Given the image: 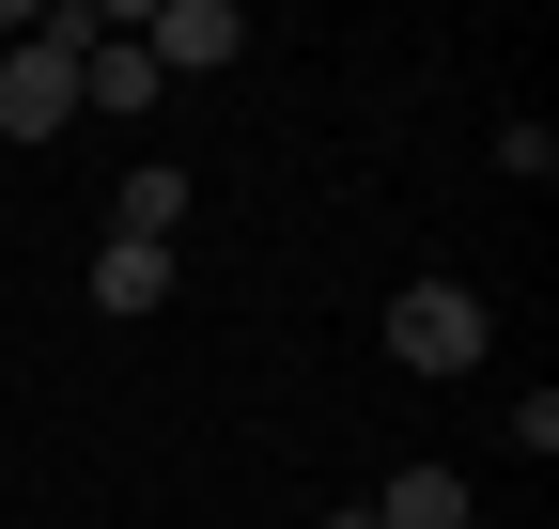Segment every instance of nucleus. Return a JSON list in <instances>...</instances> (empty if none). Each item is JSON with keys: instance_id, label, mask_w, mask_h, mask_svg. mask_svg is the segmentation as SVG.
<instances>
[{"instance_id": "nucleus-8", "label": "nucleus", "mask_w": 559, "mask_h": 529, "mask_svg": "<svg viewBox=\"0 0 559 529\" xmlns=\"http://www.w3.org/2000/svg\"><path fill=\"white\" fill-rule=\"evenodd\" d=\"M326 529H373V498H342V514H326Z\"/></svg>"}, {"instance_id": "nucleus-5", "label": "nucleus", "mask_w": 559, "mask_h": 529, "mask_svg": "<svg viewBox=\"0 0 559 529\" xmlns=\"http://www.w3.org/2000/svg\"><path fill=\"white\" fill-rule=\"evenodd\" d=\"M373 529H466V468H404L373 498Z\"/></svg>"}, {"instance_id": "nucleus-6", "label": "nucleus", "mask_w": 559, "mask_h": 529, "mask_svg": "<svg viewBox=\"0 0 559 529\" xmlns=\"http://www.w3.org/2000/svg\"><path fill=\"white\" fill-rule=\"evenodd\" d=\"M156 296H171V249H124V234H109V249H94V311H156Z\"/></svg>"}, {"instance_id": "nucleus-3", "label": "nucleus", "mask_w": 559, "mask_h": 529, "mask_svg": "<svg viewBox=\"0 0 559 529\" xmlns=\"http://www.w3.org/2000/svg\"><path fill=\"white\" fill-rule=\"evenodd\" d=\"M124 32H140V62H156V79H218V62L249 47L234 0H156V16H124Z\"/></svg>"}, {"instance_id": "nucleus-1", "label": "nucleus", "mask_w": 559, "mask_h": 529, "mask_svg": "<svg viewBox=\"0 0 559 529\" xmlns=\"http://www.w3.org/2000/svg\"><path fill=\"white\" fill-rule=\"evenodd\" d=\"M481 343H498V311H481L466 281H404L389 296V358L404 374H481Z\"/></svg>"}, {"instance_id": "nucleus-7", "label": "nucleus", "mask_w": 559, "mask_h": 529, "mask_svg": "<svg viewBox=\"0 0 559 529\" xmlns=\"http://www.w3.org/2000/svg\"><path fill=\"white\" fill-rule=\"evenodd\" d=\"M79 109H156V62H140V32H109L79 62Z\"/></svg>"}, {"instance_id": "nucleus-4", "label": "nucleus", "mask_w": 559, "mask_h": 529, "mask_svg": "<svg viewBox=\"0 0 559 529\" xmlns=\"http://www.w3.org/2000/svg\"><path fill=\"white\" fill-rule=\"evenodd\" d=\"M109 234H124V249H171V234H187V172H156V156H140V172L109 187Z\"/></svg>"}, {"instance_id": "nucleus-2", "label": "nucleus", "mask_w": 559, "mask_h": 529, "mask_svg": "<svg viewBox=\"0 0 559 529\" xmlns=\"http://www.w3.org/2000/svg\"><path fill=\"white\" fill-rule=\"evenodd\" d=\"M79 62L94 47H47L16 16V47H0V141H62V125H79Z\"/></svg>"}]
</instances>
